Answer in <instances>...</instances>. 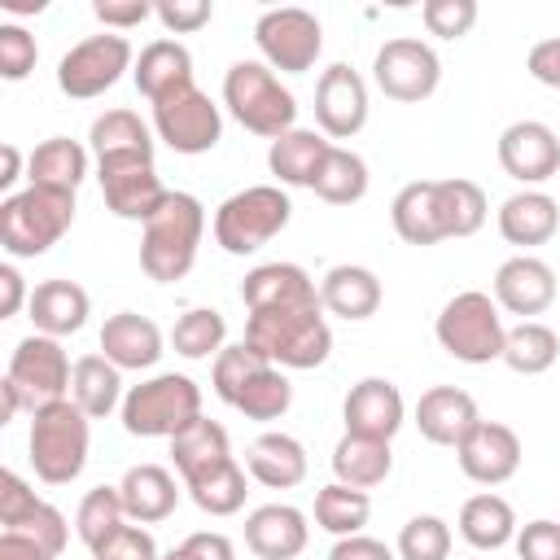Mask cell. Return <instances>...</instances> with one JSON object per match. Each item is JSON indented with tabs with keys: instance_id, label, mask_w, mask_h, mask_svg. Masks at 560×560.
I'll return each mask as SVG.
<instances>
[{
	"instance_id": "d6986e66",
	"label": "cell",
	"mask_w": 560,
	"mask_h": 560,
	"mask_svg": "<svg viewBox=\"0 0 560 560\" xmlns=\"http://www.w3.org/2000/svg\"><path fill=\"white\" fill-rule=\"evenodd\" d=\"M455 459H459V472L477 486H503L516 477L521 468V438L512 424H499V420H481L459 446H455Z\"/></svg>"
},
{
	"instance_id": "f35d334b",
	"label": "cell",
	"mask_w": 560,
	"mask_h": 560,
	"mask_svg": "<svg viewBox=\"0 0 560 560\" xmlns=\"http://www.w3.org/2000/svg\"><path fill=\"white\" fill-rule=\"evenodd\" d=\"M389 472H394V451H389V442L346 433V438L332 446V477L346 481V486H354V490H372V486H381Z\"/></svg>"
},
{
	"instance_id": "4fadbf2b",
	"label": "cell",
	"mask_w": 560,
	"mask_h": 560,
	"mask_svg": "<svg viewBox=\"0 0 560 560\" xmlns=\"http://www.w3.org/2000/svg\"><path fill=\"white\" fill-rule=\"evenodd\" d=\"M127 70H131V44H127V35L101 31V35L79 39L57 61V88L70 101H92V96H105Z\"/></svg>"
},
{
	"instance_id": "681fc988",
	"label": "cell",
	"mask_w": 560,
	"mask_h": 560,
	"mask_svg": "<svg viewBox=\"0 0 560 560\" xmlns=\"http://www.w3.org/2000/svg\"><path fill=\"white\" fill-rule=\"evenodd\" d=\"M35 57H39L35 35L26 26H18V22H4L0 26V74L9 83H18V79H26L35 70Z\"/></svg>"
},
{
	"instance_id": "8fae6325",
	"label": "cell",
	"mask_w": 560,
	"mask_h": 560,
	"mask_svg": "<svg viewBox=\"0 0 560 560\" xmlns=\"http://www.w3.org/2000/svg\"><path fill=\"white\" fill-rule=\"evenodd\" d=\"M153 136L171 153L197 158L223 140V114L197 83H184V88L166 92L162 101H153Z\"/></svg>"
},
{
	"instance_id": "c3c4849f",
	"label": "cell",
	"mask_w": 560,
	"mask_h": 560,
	"mask_svg": "<svg viewBox=\"0 0 560 560\" xmlns=\"http://www.w3.org/2000/svg\"><path fill=\"white\" fill-rule=\"evenodd\" d=\"M420 22L438 39H464L477 22V0H424Z\"/></svg>"
},
{
	"instance_id": "f5cc1de1",
	"label": "cell",
	"mask_w": 560,
	"mask_h": 560,
	"mask_svg": "<svg viewBox=\"0 0 560 560\" xmlns=\"http://www.w3.org/2000/svg\"><path fill=\"white\" fill-rule=\"evenodd\" d=\"M516 556L521 560H560V521H529L516 529Z\"/></svg>"
},
{
	"instance_id": "30bf717a",
	"label": "cell",
	"mask_w": 560,
	"mask_h": 560,
	"mask_svg": "<svg viewBox=\"0 0 560 560\" xmlns=\"http://www.w3.org/2000/svg\"><path fill=\"white\" fill-rule=\"evenodd\" d=\"M201 416V385L184 372H158L127 389L122 429L131 438H175Z\"/></svg>"
},
{
	"instance_id": "83f0119b",
	"label": "cell",
	"mask_w": 560,
	"mask_h": 560,
	"mask_svg": "<svg viewBox=\"0 0 560 560\" xmlns=\"http://www.w3.org/2000/svg\"><path fill=\"white\" fill-rule=\"evenodd\" d=\"M171 459H175L179 481L188 486V481H197V477H206V472L223 468V464H228V459H236V455H232L228 429H223L219 420L197 416L188 429H179V433L171 438Z\"/></svg>"
},
{
	"instance_id": "ba28073f",
	"label": "cell",
	"mask_w": 560,
	"mask_h": 560,
	"mask_svg": "<svg viewBox=\"0 0 560 560\" xmlns=\"http://www.w3.org/2000/svg\"><path fill=\"white\" fill-rule=\"evenodd\" d=\"M293 219V201L280 184H254L232 192L219 210H214V241L223 254L245 258L258 254L267 241H276Z\"/></svg>"
},
{
	"instance_id": "484cf974",
	"label": "cell",
	"mask_w": 560,
	"mask_h": 560,
	"mask_svg": "<svg viewBox=\"0 0 560 560\" xmlns=\"http://www.w3.org/2000/svg\"><path fill=\"white\" fill-rule=\"evenodd\" d=\"M26 311H31L35 332L61 341V337H70V332H79V328L88 324L92 298H88V289L74 284V280H44V284L31 289Z\"/></svg>"
},
{
	"instance_id": "db71d44e",
	"label": "cell",
	"mask_w": 560,
	"mask_h": 560,
	"mask_svg": "<svg viewBox=\"0 0 560 560\" xmlns=\"http://www.w3.org/2000/svg\"><path fill=\"white\" fill-rule=\"evenodd\" d=\"M162 560H236V547H232V538L219 534V529H197V534H188L179 547L162 551Z\"/></svg>"
},
{
	"instance_id": "f1b7e54d",
	"label": "cell",
	"mask_w": 560,
	"mask_h": 560,
	"mask_svg": "<svg viewBox=\"0 0 560 560\" xmlns=\"http://www.w3.org/2000/svg\"><path fill=\"white\" fill-rule=\"evenodd\" d=\"M118 494H122L127 521H136V525H158L179 503V486H175V477L162 464H136V468H127L122 481H118Z\"/></svg>"
},
{
	"instance_id": "6125c7cd",
	"label": "cell",
	"mask_w": 560,
	"mask_h": 560,
	"mask_svg": "<svg viewBox=\"0 0 560 560\" xmlns=\"http://www.w3.org/2000/svg\"><path fill=\"white\" fill-rule=\"evenodd\" d=\"M9 13H39L44 9V0H0Z\"/></svg>"
},
{
	"instance_id": "d4e9b609",
	"label": "cell",
	"mask_w": 560,
	"mask_h": 560,
	"mask_svg": "<svg viewBox=\"0 0 560 560\" xmlns=\"http://www.w3.org/2000/svg\"><path fill=\"white\" fill-rule=\"evenodd\" d=\"M319 302H324V311L337 315V319H350V324L372 319V315L381 311V280H376L372 267L337 262V267H328L324 280H319Z\"/></svg>"
},
{
	"instance_id": "6da1fadb",
	"label": "cell",
	"mask_w": 560,
	"mask_h": 560,
	"mask_svg": "<svg viewBox=\"0 0 560 560\" xmlns=\"http://www.w3.org/2000/svg\"><path fill=\"white\" fill-rule=\"evenodd\" d=\"M245 346H254L262 359L276 368L311 372L328 363L332 354V328L324 319V302H280V306H258L245 319Z\"/></svg>"
},
{
	"instance_id": "1f68e13d",
	"label": "cell",
	"mask_w": 560,
	"mask_h": 560,
	"mask_svg": "<svg viewBox=\"0 0 560 560\" xmlns=\"http://www.w3.org/2000/svg\"><path fill=\"white\" fill-rule=\"evenodd\" d=\"M131 79H136V92L153 105V101H162L166 92L192 83V52H188L179 39H153V44L140 48Z\"/></svg>"
},
{
	"instance_id": "8992f818",
	"label": "cell",
	"mask_w": 560,
	"mask_h": 560,
	"mask_svg": "<svg viewBox=\"0 0 560 560\" xmlns=\"http://www.w3.org/2000/svg\"><path fill=\"white\" fill-rule=\"evenodd\" d=\"M26 446H31V468L44 486H70L88 468V446H92L88 416L74 407V398L48 402L31 416Z\"/></svg>"
},
{
	"instance_id": "f546056e",
	"label": "cell",
	"mask_w": 560,
	"mask_h": 560,
	"mask_svg": "<svg viewBox=\"0 0 560 560\" xmlns=\"http://www.w3.org/2000/svg\"><path fill=\"white\" fill-rule=\"evenodd\" d=\"M556 228H560V210H556V201H551L547 192H538V188H521V192H512V197L499 206V236H503L508 245H521V249L547 245V241L556 236Z\"/></svg>"
},
{
	"instance_id": "d6a6232c",
	"label": "cell",
	"mask_w": 560,
	"mask_h": 560,
	"mask_svg": "<svg viewBox=\"0 0 560 560\" xmlns=\"http://www.w3.org/2000/svg\"><path fill=\"white\" fill-rule=\"evenodd\" d=\"M88 144L96 162H118V158H153V131L136 109H105L88 127Z\"/></svg>"
},
{
	"instance_id": "680465c9",
	"label": "cell",
	"mask_w": 560,
	"mask_h": 560,
	"mask_svg": "<svg viewBox=\"0 0 560 560\" xmlns=\"http://www.w3.org/2000/svg\"><path fill=\"white\" fill-rule=\"evenodd\" d=\"M0 315L9 319V315H18L22 311V302H31V293H26V284H22V271L13 267V262H4L0 267Z\"/></svg>"
},
{
	"instance_id": "603a6c76",
	"label": "cell",
	"mask_w": 560,
	"mask_h": 560,
	"mask_svg": "<svg viewBox=\"0 0 560 560\" xmlns=\"http://www.w3.org/2000/svg\"><path fill=\"white\" fill-rule=\"evenodd\" d=\"M306 512L293 503H262L245 516V547L258 560H298L306 551Z\"/></svg>"
},
{
	"instance_id": "816d5d0a",
	"label": "cell",
	"mask_w": 560,
	"mask_h": 560,
	"mask_svg": "<svg viewBox=\"0 0 560 560\" xmlns=\"http://www.w3.org/2000/svg\"><path fill=\"white\" fill-rule=\"evenodd\" d=\"M153 18L162 22L166 35H192L214 18V4L210 0H158Z\"/></svg>"
},
{
	"instance_id": "277c9868",
	"label": "cell",
	"mask_w": 560,
	"mask_h": 560,
	"mask_svg": "<svg viewBox=\"0 0 560 560\" xmlns=\"http://www.w3.org/2000/svg\"><path fill=\"white\" fill-rule=\"evenodd\" d=\"M206 232V210L192 192H171L162 201V210L144 223L140 236V267L149 280L158 284H175L192 271L197 262V245Z\"/></svg>"
},
{
	"instance_id": "ab89813d",
	"label": "cell",
	"mask_w": 560,
	"mask_h": 560,
	"mask_svg": "<svg viewBox=\"0 0 560 560\" xmlns=\"http://www.w3.org/2000/svg\"><path fill=\"white\" fill-rule=\"evenodd\" d=\"M368 162L354 153V149H341V144H328L324 162H319V175L311 184V192L328 206H354L368 197Z\"/></svg>"
},
{
	"instance_id": "11a10c76",
	"label": "cell",
	"mask_w": 560,
	"mask_h": 560,
	"mask_svg": "<svg viewBox=\"0 0 560 560\" xmlns=\"http://www.w3.org/2000/svg\"><path fill=\"white\" fill-rule=\"evenodd\" d=\"M92 13H96V22H101L105 31L122 35V31L140 26V22H149V18H153V4H149V0H96Z\"/></svg>"
},
{
	"instance_id": "7402d4cb",
	"label": "cell",
	"mask_w": 560,
	"mask_h": 560,
	"mask_svg": "<svg viewBox=\"0 0 560 560\" xmlns=\"http://www.w3.org/2000/svg\"><path fill=\"white\" fill-rule=\"evenodd\" d=\"M477 424H481L477 398L459 385H433L416 402V429L433 446H459Z\"/></svg>"
},
{
	"instance_id": "ffe728a7",
	"label": "cell",
	"mask_w": 560,
	"mask_h": 560,
	"mask_svg": "<svg viewBox=\"0 0 560 560\" xmlns=\"http://www.w3.org/2000/svg\"><path fill=\"white\" fill-rule=\"evenodd\" d=\"M341 420H346V433H354V438L389 442L407 420V402H402L394 381L363 376L359 385H350V394L341 402Z\"/></svg>"
},
{
	"instance_id": "60d3db41",
	"label": "cell",
	"mask_w": 560,
	"mask_h": 560,
	"mask_svg": "<svg viewBox=\"0 0 560 560\" xmlns=\"http://www.w3.org/2000/svg\"><path fill=\"white\" fill-rule=\"evenodd\" d=\"M372 516V499L368 490H354L346 481H328L315 490V525L332 538H350V534H363Z\"/></svg>"
},
{
	"instance_id": "5bb4252c",
	"label": "cell",
	"mask_w": 560,
	"mask_h": 560,
	"mask_svg": "<svg viewBox=\"0 0 560 560\" xmlns=\"http://www.w3.org/2000/svg\"><path fill=\"white\" fill-rule=\"evenodd\" d=\"M372 79H376V88H381L389 101H398V105H420V101H429V96L438 92V83H442V61H438V52H433L424 39H416V35H394V39H385V44L376 48V57H372Z\"/></svg>"
},
{
	"instance_id": "91938a15",
	"label": "cell",
	"mask_w": 560,
	"mask_h": 560,
	"mask_svg": "<svg viewBox=\"0 0 560 560\" xmlns=\"http://www.w3.org/2000/svg\"><path fill=\"white\" fill-rule=\"evenodd\" d=\"M0 560H52L35 538H26V534H0Z\"/></svg>"
},
{
	"instance_id": "2e32d148",
	"label": "cell",
	"mask_w": 560,
	"mask_h": 560,
	"mask_svg": "<svg viewBox=\"0 0 560 560\" xmlns=\"http://www.w3.org/2000/svg\"><path fill=\"white\" fill-rule=\"evenodd\" d=\"M315 122L328 140H350L368 127V83L354 66L332 61L315 83Z\"/></svg>"
},
{
	"instance_id": "d590c367",
	"label": "cell",
	"mask_w": 560,
	"mask_h": 560,
	"mask_svg": "<svg viewBox=\"0 0 560 560\" xmlns=\"http://www.w3.org/2000/svg\"><path fill=\"white\" fill-rule=\"evenodd\" d=\"M88 175V149L70 136H48L44 144L31 149L26 158V179L35 188H61V192H79Z\"/></svg>"
},
{
	"instance_id": "f907efd6",
	"label": "cell",
	"mask_w": 560,
	"mask_h": 560,
	"mask_svg": "<svg viewBox=\"0 0 560 560\" xmlns=\"http://www.w3.org/2000/svg\"><path fill=\"white\" fill-rule=\"evenodd\" d=\"M92 560H162V551L144 525H118L105 542L92 547Z\"/></svg>"
},
{
	"instance_id": "4316f807",
	"label": "cell",
	"mask_w": 560,
	"mask_h": 560,
	"mask_svg": "<svg viewBox=\"0 0 560 560\" xmlns=\"http://www.w3.org/2000/svg\"><path fill=\"white\" fill-rule=\"evenodd\" d=\"M245 472L267 490H293L306 481V446L293 433H258L245 451Z\"/></svg>"
},
{
	"instance_id": "8d00e7d4",
	"label": "cell",
	"mask_w": 560,
	"mask_h": 560,
	"mask_svg": "<svg viewBox=\"0 0 560 560\" xmlns=\"http://www.w3.org/2000/svg\"><path fill=\"white\" fill-rule=\"evenodd\" d=\"M324 153H328V140H324L319 131L293 127V131H284L280 140H271L267 166H271V175H276L284 188H311L315 175H319Z\"/></svg>"
},
{
	"instance_id": "ee69618b",
	"label": "cell",
	"mask_w": 560,
	"mask_h": 560,
	"mask_svg": "<svg viewBox=\"0 0 560 560\" xmlns=\"http://www.w3.org/2000/svg\"><path fill=\"white\" fill-rule=\"evenodd\" d=\"M223 341H228V319L214 306H192L171 328V346L184 359H219Z\"/></svg>"
},
{
	"instance_id": "3957f363",
	"label": "cell",
	"mask_w": 560,
	"mask_h": 560,
	"mask_svg": "<svg viewBox=\"0 0 560 560\" xmlns=\"http://www.w3.org/2000/svg\"><path fill=\"white\" fill-rule=\"evenodd\" d=\"M70 372H74V363L66 359V350H61L57 337H44V332L22 337V341L13 346L9 372H4V381H0V394H4L0 424L13 420L22 407L35 416L39 407L70 398Z\"/></svg>"
},
{
	"instance_id": "9f6ffc18",
	"label": "cell",
	"mask_w": 560,
	"mask_h": 560,
	"mask_svg": "<svg viewBox=\"0 0 560 560\" xmlns=\"http://www.w3.org/2000/svg\"><path fill=\"white\" fill-rule=\"evenodd\" d=\"M525 70L542 83V88H560V35H547L529 48L525 57Z\"/></svg>"
},
{
	"instance_id": "44dd1931",
	"label": "cell",
	"mask_w": 560,
	"mask_h": 560,
	"mask_svg": "<svg viewBox=\"0 0 560 560\" xmlns=\"http://www.w3.org/2000/svg\"><path fill=\"white\" fill-rule=\"evenodd\" d=\"M556 271L551 262L534 258V254H512L508 262H499L494 271V302L499 311L508 315H521V319H534L542 315L551 302H556Z\"/></svg>"
},
{
	"instance_id": "e0dca14e",
	"label": "cell",
	"mask_w": 560,
	"mask_h": 560,
	"mask_svg": "<svg viewBox=\"0 0 560 560\" xmlns=\"http://www.w3.org/2000/svg\"><path fill=\"white\" fill-rule=\"evenodd\" d=\"M0 525L9 534L35 538L52 560L66 551V538H70L66 516L52 503H44L18 472H0Z\"/></svg>"
},
{
	"instance_id": "7bdbcfd3",
	"label": "cell",
	"mask_w": 560,
	"mask_h": 560,
	"mask_svg": "<svg viewBox=\"0 0 560 560\" xmlns=\"http://www.w3.org/2000/svg\"><path fill=\"white\" fill-rule=\"evenodd\" d=\"M438 210H442V228H446V241H451V236L481 232L490 206H486L481 184L455 175V179H438Z\"/></svg>"
},
{
	"instance_id": "9a60e30c",
	"label": "cell",
	"mask_w": 560,
	"mask_h": 560,
	"mask_svg": "<svg viewBox=\"0 0 560 560\" xmlns=\"http://www.w3.org/2000/svg\"><path fill=\"white\" fill-rule=\"evenodd\" d=\"M96 179H101V197L105 206L127 219V223H149L162 201L171 197V188L158 179L153 158H118V162H96Z\"/></svg>"
},
{
	"instance_id": "7c38bea8",
	"label": "cell",
	"mask_w": 560,
	"mask_h": 560,
	"mask_svg": "<svg viewBox=\"0 0 560 560\" xmlns=\"http://www.w3.org/2000/svg\"><path fill=\"white\" fill-rule=\"evenodd\" d=\"M254 44L262 52V66L280 74H306L324 48V26L311 9L284 4V9H267L254 22Z\"/></svg>"
},
{
	"instance_id": "5b68a950",
	"label": "cell",
	"mask_w": 560,
	"mask_h": 560,
	"mask_svg": "<svg viewBox=\"0 0 560 560\" xmlns=\"http://www.w3.org/2000/svg\"><path fill=\"white\" fill-rule=\"evenodd\" d=\"M74 223V192L61 188H35L9 192L0 201V245L13 258H39L48 254Z\"/></svg>"
},
{
	"instance_id": "bcb514c9",
	"label": "cell",
	"mask_w": 560,
	"mask_h": 560,
	"mask_svg": "<svg viewBox=\"0 0 560 560\" xmlns=\"http://www.w3.org/2000/svg\"><path fill=\"white\" fill-rule=\"evenodd\" d=\"M118 525H127V508H122V494L118 486H96L83 494L79 512H74V534L83 538V547L92 551L96 542H105Z\"/></svg>"
},
{
	"instance_id": "9c48e42d",
	"label": "cell",
	"mask_w": 560,
	"mask_h": 560,
	"mask_svg": "<svg viewBox=\"0 0 560 560\" xmlns=\"http://www.w3.org/2000/svg\"><path fill=\"white\" fill-rule=\"evenodd\" d=\"M433 337L438 346L459 359V363H494L503 359V341H508V328H503V315H499V302L481 289H464L455 293L442 311H438V324H433Z\"/></svg>"
},
{
	"instance_id": "ac0fdd59",
	"label": "cell",
	"mask_w": 560,
	"mask_h": 560,
	"mask_svg": "<svg viewBox=\"0 0 560 560\" xmlns=\"http://www.w3.org/2000/svg\"><path fill=\"white\" fill-rule=\"evenodd\" d=\"M499 166L516 184L534 188V184H542V179H551L560 171V136L538 118L508 122L499 131Z\"/></svg>"
},
{
	"instance_id": "836d02e7",
	"label": "cell",
	"mask_w": 560,
	"mask_h": 560,
	"mask_svg": "<svg viewBox=\"0 0 560 560\" xmlns=\"http://www.w3.org/2000/svg\"><path fill=\"white\" fill-rule=\"evenodd\" d=\"M319 298L315 280L306 276V267L298 262H258L254 271H245L241 280V302L245 311H258V306H280V302H311Z\"/></svg>"
},
{
	"instance_id": "4dcf8cb0",
	"label": "cell",
	"mask_w": 560,
	"mask_h": 560,
	"mask_svg": "<svg viewBox=\"0 0 560 560\" xmlns=\"http://www.w3.org/2000/svg\"><path fill=\"white\" fill-rule=\"evenodd\" d=\"M389 219H394V232L407 245H438V241H446L442 210H438V179L402 184L398 197L389 201Z\"/></svg>"
},
{
	"instance_id": "74e56055",
	"label": "cell",
	"mask_w": 560,
	"mask_h": 560,
	"mask_svg": "<svg viewBox=\"0 0 560 560\" xmlns=\"http://www.w3.org/2000/svg\"><path fill=\"white\" fill-rule=\"evenodd\" d=\"M70 398L88 420H101L114 407H122V398H127L122 372L105 354H83V359H74V372H70Z\"/></svg>"
},
{
	"instance_id": "b9f144b4",
	"label": "cell",
	"mask_w": 560,
	"mask_h": 560,
	"mask_svg": "<svg viewBox=\"0 0 560 560\" xmlns=\"http://www.w3.org/2000/svg\"><path fill=\"white\" fill-rule=\"evenodd\" d=\"M556 359H560V337H556L547 324L521 319L516 328H508L503 363H508L516 376H538V372H547Z\"/></svg>"
},
{
	"instance_id": "94428289",
	"label": "cell",
	"mask_w": 560,
	"mask_h": 560,
	"mask_svg": "<svg viewBox=\"0 0 560 560\" xmlns=\"http://www.w3.org/2000/svg\"><path fill=\"white\" fill-rule=\"evenodd\" d=\"M0 158H4V171H0V188H4V197H9V188L22 179L18 171H22V153H18V144H4L0 149Z\"/></svg>"
},
{
	"instance_id": "52a82bcc",
	"label": "cell",
	"mask_w": 560,
	"mask_h": 560,
	"mask_svg": "<svg viewBox=\"0 0 560 560\" xmlns=\"http://www.w3.org/2000/svg\"><path fill=\"white\" fill-rule=\"evenodd\" d=\"M223 105H228V114L245 131L267 136V140H280L298 122L293 92L262 61H232L228 66V74H223Z\"/></svg>"
},
{
	"instance_id": "f6af8a7d",
	"label": "cell",
	"mask_w": 560,
	"mask_h": 560,
	"mask_svg": "<svg viewBox=\"0 0 560 560\" xmlns=\"http://www.w3.org/2000/svg\"><path fill=\"white\" fill-rule=\"evenodd\" d=\"M184 490H188V499H192L206 516H232V512L245 508V494H249V490H245V468H241L236 459H228L223 468H214V472L188 481Z\"/></svg>"
},
{
	"instance_id": "7dc6e473",
	"label": "cell",
	"mask_w": 560,
	"mask_h": 560,
	"mask_svg": "<svg viewBox=\"0 0 560 560\" xmlns=\"http://www.w3.org/2000/svg\"><path fill=\"white\" fill-rule=\"evenodd\" d=\"M451 556V525L433 512L411 516L398 529V560H446Z\"/></svg>"
},
{
	"instance_id": "6f0895ef",
	"label": "cell",
	"mask_w": 560,
	"mask_h": 560,
	"mask_svg": "<svg viewBox=\"0 0 560 560\" xmlns=\"http://www.w3.org/2000/svg\"><path fill=\"white\" fill-rule=\"evenodd\" d=\"M328 560H398L381 538H368V534H350V538H337Z\"/></svg>"
},
{
	"instance_id": "7a4b0ae2",
	"label": "cell",
	"mask_w": 560,
	"mask_h": 560,
	"mask_svg": "<svg viewBox=\"0 0 560 560\" xmlns=\"http://www.w3.org/2000/svg\"><path fill=\"white\" fill-rule=\"evenodd\" d=\"M210 385L232 411H241L249 420H280L293 407V385H289L284 368H276L245 341L219 350V359L210 368Z\"/></svg>"
},
{
	"instance_id": "cb8c5ba5",
	"label": "cell",
	"mask_w": 560,
	"mask_h": 560,
	"mask_svg": "<svg viewBox=\"0 0 560 560\" xmlns=\"http://www.w3.org/2000/svg\"><path fill=\"white\" fill-rule=\"evenodd\" d=\"M162 328L149 319V315H136V311H118L101 324V354L118 368V372H140V368H153L162 359Z\"/></svg>"
},
{
	"instance_id": "e575fe53",
	"label": "cell",
	"mask_w": 560,
	"mask_h": 560,
	"mask_svg": "<svg viewBox=\"0 0 560 560\" xmlns=\"http://www.w3.org/2000/svg\"><path fill=\"white\" fill-rule=\"evenodd\" d=\"M516 529H521V525H516L512 503H508L503 494H494V490L472 494V499H464V508H459V534H464V542L477 547V551H499V547L516 542Z\"/></svg>"
}]
</instances>
